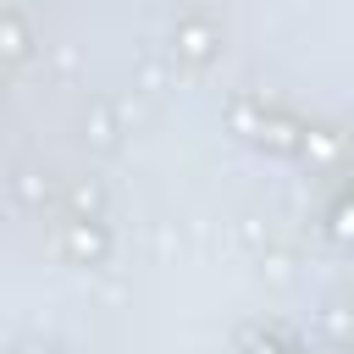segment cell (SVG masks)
Here are the masks:
<instances>
[{
	"instance_id": "6da1fadb",
	"label": "cell",
	"mask_w": 354,
	"mask_h": 354,
	"mask_svg": "<svg viewBox=\"0 0 354 354\" xmlns=\"http://www.w3.org/2000/svg\"><path fill=\"white\" fill-rule=\"evenodd\" d=\"M337 232H343V238H354V205H348V210L337 216Z\"/></svg>"
},
{
	"instance_id": "7a4b0ae2",
	"label": "cell",
	"mask_w": 354,
	"mask_h": 354,
	"mask_svg": "<svg viewBox=\"0 0 354 354\" xmlns=\"http://www.w3.org/2000/svg\"><path fill=\"white\" fill-rule=\"evenodd\" d=\"M260 354H271V348H260Z\"/></svg>"
}]
</instances>
